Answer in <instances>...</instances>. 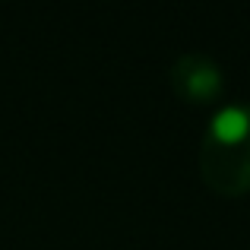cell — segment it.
Returning a JSON list of instances; mask_svg holds the SVG:
<instances>
[{
	"mask_svg": "<svg viewBox=\"0 0 250 250\" xmlns=\"http://www.w3.org/2000/svg\"><path fill=\"white\" fill-rule=\"evenodd\" d=\"M171 83L190 102H206L222 92V67L206 51H181L171 63Z\"/></svg>",
	"mask_w": 250,
	"mask_h": 250,
	"instance_id": "obj_2",
	"label": "cell"
},
{
	"mask_svg": "<svg viewBox=\"0 0 250 250\" xmlns=\"http://www.w3.org/2000/svg\"><path fill=\"white\" fill-rule=\"evenodd\" d=\"M203 181L225 196L250 190V102H231L209 121L200 140Z\"/></svg>",
	"mask_w": 250,
	"mask_h": 250,
	"instance_id": "obj_1",
	"label": "cell"
}]
</instances>
